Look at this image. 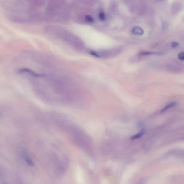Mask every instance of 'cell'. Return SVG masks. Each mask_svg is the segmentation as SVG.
<instances>
[{
	"mask_svg": "<svg viewBox=\"0 0 184 184\" xmlns=\"http://www.w3.org/2000/svg\"><path fill=\"white\" fill-rule=\"evenodd\" d=\"M178 58L181 60H184V52H181L178 55Z\"/></svg>",
	"mask_w": 184,
	"mask_h": 184,
	"instance_id": "cell-7",
	"label": "cell"
},
{
	"mask_svg": "<svg viewBox=\"0 0 184 184\" xmlns=\"http://www.w3.org/2000/svg\"><path fill=\"white\" fill-rule=\"evenodd\" d=\"M25 160L28 165H29L31 166H34V163L32 162V161L26 155H25Z\"/></svg>",
	"mask_w": 184,
	"mask_h": 184,
	"instance_id": "cell-6",
	"label": "cell"
},
{
	"mask_svg": "<svg viewBox=\"0 0 184 184\" xmlns=\"http://www.w3.org/2000/svg\"><path fill=\"white\" fill-rule=\"evenodd\" d=\"M156 52L142 51L139 52V53L138 54V55L139 56H145L152 55H156Z\"/></svg>",
	"mask_w": 184,
	"mask_h": 184,
	"instance_id": "cell-4",
	"label": "cell"
},
{
	"mask_svg": "<svg viewBox=\"0 0 184 184\" xmlns=\"http://www.w3.org/2000/svg\"><path fill=\"white\" fill-rule=\"evenodd\" d=\"M145 132V130L144 129H142V130L140 132H139L138 133H137V134L136 135H134V136L132 137L131 139L133 140V139L140 138V137L142 136V135L144 134Z\"/></svg>",
	"mask_w": 184,
	"mask_h": 184,
	"instance_id": "cell-5",
	"label": "cell"
},
{
	"mask_svg": "<svg viewBox=\"0 0 184 184\" xmlns=\"http://www.w3.org/2000/svg\"><path fill=\"white\" fill-rule=\"evenodd\" d=\"M177 104V102L176 101H174L170 102L169 104H168L166 105L165 107L163 109H162L161 111V113H163L164 112H165L166 110L169 109V108H171L173 106H175Z\"/></svg>",
	"mask_w": 184,
	"mask_h": 184,
	"instance_id": "cell-3",
	"label": "cell"
},
{
	"mask_svg": "<svg viewBox=\"0 0 184 184\" xmlns=\"http://www.w3.org/2000/svg\"><path fill=\"white\" fill-rule=\"evenodd\" d=\"M132 32L133 34L136 35H142L144 33V31L140 27L136 26L133 29Z\"/></svg>",
	"mask_w": 184,
	"mask_h": 184,
	"instance_id": "cell-2",
	"label": "cell"
},
{
	"mask_svg": "<svg viewBox=\"0 0 184 184\" xmlns=\"http://www.w3.org/2000/svg\"><path fill=\"white\" fill-rule=\"evenodd\" d=\"M59 36L61 37L65 41L76 49L81 50L84 49V43L80 38L68 32H64L62 33H58Z\"/></svg>",
	"mask_w": 184,
	"mask_h": 184,
	"instance_id": "cell-1",
	"label": "cell"
},
{
	"mask_svg": "<svg viewBox=\"0 0 184 184\" xmlns=\"http://www.w3.org/2000/svg\"><path fill=\"white\" fill-rule=\"evenodd\" d=\"M179 44L176 42H173L171 44V47L172 48H175L179 46Z\"/></svg>",
	"mask_w": 184,
	"mask_h": 184,
	"instance_id": "cell-8",
	"label": "cell"
},
{
	"mask_svg": "<svg viewBox=\"0 0 184 184\" xmlns=\"http://www.w3.org/2000/svg\"><path fill=\"white\" fill-rule=\"evenodd\" d=\"M100 18H101L102 20H105V15L103 13H101L100 14Z\"/></svg>",
	"mask_w": 184,
	"mask_h": 184,
	"instance_id": "cell-9",
	"label": "cell"
}]
</instances>
